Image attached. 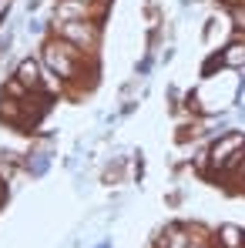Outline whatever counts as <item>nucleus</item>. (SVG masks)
Here are the masks:
<instances>
[{"label":"nucleus","mask_w":245,"mask_h":248,"mask_svg":"<svg viewBox=\"0 0 245 248\" xmlns=\"http://www.w3.org/2000/svg\"><path fill=\"white\" fill-rule=\"evenodd\" d=\"M14 74L20 78V81L27 84L31 91H41V78H44V64H41V57H20L17 64H14Z\"/></svg>","instance_id":"nucleus-3"},{"label":"nucleus","mask_w":245,"mask_h":248,"mask_svg":"<svg viewBox=\"0 0 245 248\" xmlns=\"http://www.w3.org/2000/svg\"><path fill=\"white\" fill-rule=\"evenodd\" d=\"M225 14H229V20H232V31H235V34H245V0L235 3V7H229Z\"/></svg>","instance_id":"nucleus-6"},{"label":"nucleus","mask_w":245,"mask_h":248,"mask_svg":"<svg viewBox=\"0 0 245 248\" xmlns=\"http://www.w3.org/2000/svg\"><path fill=\"white\" fill-rule=\"evenodd\" d=\"M235 185H239V191H245V171L239 174V178H235Z\"/></svg>","instance_id":"nucleus-9"},{"label":"nucleus","mask_w":245,"mask_h":248,"mask_svg":"<svg viewBox=\"0 0 245 248\" xmlns=\"http://www.w3.org/2000/svg\"><path fill=\"white\" fill-rule=\"evenodd\" d=\"M242 171H245V165H242Z\"/></svg>","instance_id":"nucleus-10"},{"label":"nucleus","mask_w":245,"mask_h":248,"mask_svg":"<svg viewBox=\"0 0 245 248\" xmlns=\"http://www.w3.org/2000/svg\"><path fill=\"white\" fill-rule=\"evenodd\" d=\"M0 94H3V97H17V101H24V97L31 94V87L20 81L17 74H10V78H3V84H0Z\"/></svg>","instance_id":"nucleus-5"},{"label":"nucleus","mask_w":245,"mask_h":248,"mask_svg":"<svg viewBox=\"0 0 245 248\" xmlns=\"http://www.w3.org/2000/svg\"><path fill=\"white\" fill-rule=\"evenodd\" d=\"M215 57L225 71H245V34H235L232 41H225Z\"/></svg>","instance_id":"nucleus-2"},{"label":"nucleus","mask_w":245,"mask_h":248,"mask_svg":"<svg viewBox=\"0 0 245 248\" xmlns=\"http://www.w3.org/2000/svg\"><path fill=\"white\" fill-rule=\"evenodd\" d=\"M235 3H242V0H218V7H225V10H229V7H235Z\"/></svg>","instance_id":"nucleus-8"},{"label":"nucleus","mask_w":245,"mask_h":248,"mask_svg":"<svg viewBox=\"0 0 245 248\" xmlns=\"http://www.w3.org/2000/svg\"><path fill=\"white\" fill-rule=\"evenodd\" d=\"M215 245L218 248H245V228L235 221H222L215 228Z\"/></svg>","instance_id":"nucleus-4"},{"label":"nucleus","mask_w":245,"mask_h":248,"mask_svg":"<svg viewBox=\"0 0 245 248\" xmlns=\"http://www.w3.org/2000/svg\"><path fill=\"white\" fill-rule=\"evenodd\" d=\"M47 24H50L54 37H64L78 50H84L87 57L101 54V41H104V24L101 20H47Z\"/></svg>","instance_id":"nucleus-1"},{"label":"nucleus","mask_w":245,"mask_h":248,"mask_svg":"<svg viewBox=\"0 0 245 248\" xmlns=\"http://www.w3.org/2000/svg\"><path fill=\"white\" fill-rule=\"evenodd\" d=\"M10 7H14V0H0V24L7 20V14H10Z\"/></svg>","instance_id":"nucleus-7"}]
</instances>
